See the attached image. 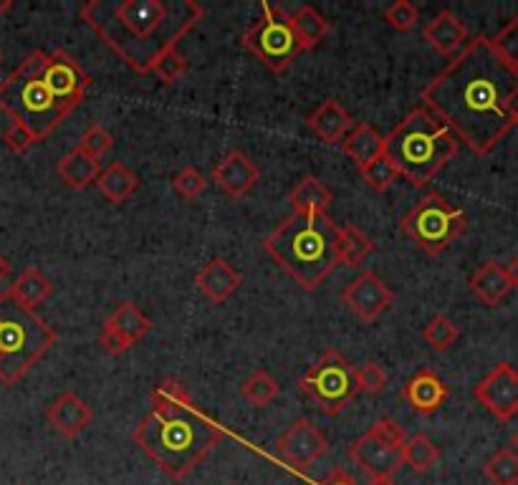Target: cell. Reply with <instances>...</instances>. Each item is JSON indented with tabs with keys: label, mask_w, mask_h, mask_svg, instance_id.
<instances>
[{
	"label": "cell",
	"mask_w": 518,
	"mask_h": 485,
	"mask_svg": "<svg viewBox=\"0 0 518 485\" xmlns=\"http://www.w3.org/2000/svg\"><path fill=\"white\" fill-rule=\"evenodd\" d=\"M518 74L493 51L491 38H470L458 56L422 89L428 107L473 155L488 152L511 132Z\"/></svg>",
	"instance_id": "1"
},
{
	"label": "cell",
	"mask_w": 518,
	"mask_h": 485,
	"mask_svg": "<svg viewBox=\"0 0 518 485\" xmlns=\"http://www.w3.org/2000/svg\"><path fill=\"white\" fill-rule=\"evenodd\" d=\"M205 16L195 0H89L79 18L137 74H150L157 56L175 48Z\"/></svg>",
	"instance_id": "2"
},
{
	"label": "cell",
	"mask_w": 518,
	"mask_h": 485,
	"mask_svg": "<svg viewBox=\"0 0 518 485\" xmlns=\"http://www.w3.org/2000/svg\"><path fill=\"white\" fill-rule=\"evenodd\" d=\"M223 435L218 422L195 410L190 400L175 405L157 402L150 415L134 427L132 440L167 478L182 480L208 458Z\"/></svg>",
	"instance_id": "3"
},
{
	"label": "cell",
	"mask_w": 518,
	"mask_h": 485,
	"mask_svg": "<svg viewBox=\"0 0 518 485\" xmlns=\"http://www.w3.org/2000/svg\"><path fill=\"white\" fill-rule=\"evenodd\" d=\"M263 251L304 291H314L339 266V228L326 213H291L263 238Z\"/></svg>",
	"instance_id": "4"
},
{
	"label": "cell",
	"mask_w": 518,
	"mask_h": 485,
	"mask_svg": "<svg viewBox=\"0 0 518 485\" xmlns=\"http://www.w3.org/2000/svg\"><path fill=\"white\" fill-rule=\"evenodd\" d=\"M458 144V137L420 104L387 134L385 155L395 162L400 177L425 187L458 155Z\"/></svg>",
	"instance_id": "5"
},
{
	"label": "cell",
	"mask_w": 518,
	"mask_h": 485,
	"mask_svg": "<svg viewBox=\"0 0 518 485\" xmlns=\"http://www.w3.org/2000/svg\"><path fill=\"white\" fill-rule=\"evenodd\" d=\"M46 64V51L36 48L23 59L16 71L0 81V112H6L13 122L23 124L36 134L38 142L49 139L69 114L54 99L49 86L43 84L41 71Z\"/></svg>",
	"instance_id": "6"
},
{
	"label": "cell",
	"mask_w": 518,
	"mask_h": 485,
	"mask_svg": "<svg viewBox=\"0 0 518 485\" xmlns=\"http://www.w3.org/2000/svg\"><path fill=\"white\" fill-rule=\"evenodd\" d=\"M56 331L33 309L0 294V384L13 387L56 344Z\"/></svg>",
	"instance_id": "7"
},
{
	"label": "cell",
	"mask_w": 518,
	"mask_h": 485,
	"mask_svg": "<svg viewBox=\"0 0 518 485\" xmlns=\"http://www.w3.org/2000/svg\"><path fill=\"white\" fill-rule=\"evenodd\" d=\"M400 228L428 256H440L455 240L463 238L468 230V218L463 210L450 205L440 192H428L407 210Z\"/></svg>",
	"instance_id": "8"
},
{
	"label": "cell",
	"mask_w": 518,
	"mask_h": 485,
	"mask_svg": "<svg viewBox=\"0 0 518 485\" xmlns=\"http://www.w3.org/2000/svg\"><path fill=\"white\" fill-rule=\"evenodd\" d=\"M296 384L324 415L332 417L342 415L359 392L354 367L339 349H326Z\"/></svg>",
	"instance_id": "9"
},
{
	"label": "cell",
	"mask_w": 518,
	"mask_h": 485,
	"mask_svg": "<svg viewBox=\"0 0 518 485\" xmlns=\"http://www.w3.org/2000/svg\"><path fill=\"white\" fill-rule=\"evenodd\" d=\"M243 46L258 61H263L273 74H284L301 54L289 16L284 8L273 6V3H261V16L243 33Z\"/></svg>",
	"instance_id": "10"
},
{
	"label": "cell",
	"mask_w": 518,
	"mask_h": 485,
	"mask_svg": "<svg viewBox=\"0 0 518 485\" xmlns=\"http://www.w3.org/2000/svg\"><path fill=\"white\" fill-rule=\"evenodd\" d=\"M41 79L43 84L49 86L56 102L66 109V114H71L84 102L86 89L91 86V76L81 69L79 61L64 48H56L54 54H46Z\"/></svg>",
	"instance_id": "11"
},
{
	"label": "cell",
	"mask_w": 518,
	"mask_h": 485,
	"mask_svg": "<svg viewBox=\"0 0 518 485\" xmlns=\"http://www.w3.org/2000/svg\"><path fill=\"white\" fill-rule=\"evenodd\" d=\"M152 331V321L142 314L137 304L132 301H122L117 309L112 311L107 321L102 326V334H99V344L104 347V352L112 354V357H122L137 342H142L147 334Z\"/></svg>",
	"instance_id": "12"
},
{
	"label": "cell",
	"mask_w": 518,
	"mask_h": 485,
	"mask_svg": "<svg viewBox=\"0 0 518 485\" xmlns=\"http://www.w3.org/2000/svg\"><path fill=\"white\" fill-rule=\"evenodd\" d=\"M473 397L496 417L498 422H511L518 415V372L508 362L496 364L481 382Z\"/></svg>",
	"instance_id": "13"
},
{
	"label": "cell",
	"mask_w": 518,
	"mask_h": 485,
	"mask_svg": "<svg viewBox=\"0 0 518 485\" xmlns=\"http://www.w3.org/2000/svg\"><path fill=\"white\" fill-rule=\"evenodd\" d=\"M278 458L296 470H309L329 453V440L324 432L309 420H296L286 427V432L276 443Z\"/></svg>",
	"instance_id": "14"
},
{
	"label": "cell",
	"mask_w": 518,
	"mask_h": 485,
	"mask_svg": "<svg viewBox=\"0 0 518 485\" xmlns=\"http://www.w3.org/2000/svg\"><path fill=\"white\" fill-rule=\"evenodd\" d=\"M392 299L395 296L387 288V283L380 281V276L372 271L359 273L342 291V301L347 304V309L364 324H374V321L380 319L390 309Z\"/></svg>",
	"instance_id": "15"
},
{
	"label": "cell",
	"mask_w": 518,
	"mask_h": 485,
	"mask_svg": "<svg viewBox=\"0 0 518 485\" xmlns=\"http://www.w3.org/2000/svg\"><path fill=\"white\" fill-rule=\"evenodd\" d=\"M349 458L369 475V478H392L402 468V450L392 448L367 430L359 440L349 445Z\"/></svg>",
	"instance_id": "16"
},
{
	"label": "cell",
	"mask_w": 518,
	"mask_h": 485,
	"mask_svg": "<svg viewBox=\"0 0 518 485\" xmlns=\"http://www.w3.org/2000/svg\"><path fill=\"white\" fill-rule=\"evenodd\" d=\"M213 185L223 190L230 198H243L251 187L261 180V170L248 160L243 152L233 150L215 165L213 175H210Z\"/></svg>",
	"instance_id": "17"
},
{
	"label": "cell",
	"mask_w": 518,
	"mask_h": 485,
	"mask_svg": "<svg viewBox=\"0 0 518 485\" xmlns=\"http://www.w3.org/2000/svg\"><path fill=\"white\" fill-rule=\"evenodd\" d=\"M402 397L420 415H433V412H438L448 402L450 390L435 369L425 367L407 379L405 387H402Z\"/></svg>",
	"instance_id": "18"
},
{
	"label": "cell",
	"mask_w": 518,
	"mask_h": 485,
	"mask_svg": "<svg viewBox=\"0 0 518 485\" xmlns=\"http://www.w3.org/2000/svg\"><path fill=\"white\" fill-rule=\"evenodd\" d=\"M91 407L76 392H64L46 407V420L61 438L76 440L91 425Z\"/></svg>",
	"instance_id": "19"
},
{
	"label": "cell",
	"mask_w": 518,
	"mask_h": 485,
	"mask_svg": "<svg viewBox=\"0 0 518 485\" xmlns=\"http://www.w3.org/2000/svg\"><path fill=\"white\" fill-rule=\"evenodd\" d=\"M243 283V273L235 271L225 258H210L200 273L195 276V286H198L200 294L210 301V304H223L233 296V291H238V286Z\"/></svg>",
	"instance_id": "20"
},
{
	"label": "cell",
	"mask_w": 518,
	"mask_h": 485,
	"mask_svg": "<svg viewBox=\"0 0 518 485\" xmlns=\"http://www.w3.org/2000/svg\"><path fill=\"white\" fill-rule=\"evenodd\" d=\"M422 38L433 46L440 56H458L470 41L465 23L453 11H440L428 26L422 28Z\"/></svg>",
	"instance_id": "21"
},
{
	"label": "cell",
	"mask_w": 518,
	"mask_h": 485,
	"mask_svg": "<svg viewBox=\"0 0 518 485\" xmlns=\"http://www.w3.org/2000/svg\"><path fill=\"white\" fill-rule=\"evenodd\" d=\"M306 124H309L311 132H314L321 142L332 147V144H339L347 137L349 129L354 127V119L337 99H326L324 104H319V107L309 114Z\"/></svg>",
	"instance_id": "22"
},
{
	"label": "cell",
	"mask_w": 518,
	"mask_h": 485,
	"mask_svg": "<svg viewBox=\"0 0 518 485\" xmlns=\"http://www.w3.org/2000/svg\"><path fill=\"white\" fill-rule=\"evenodd\" d=\"M468 288L476 294V299L486 306H498L511 294V281L506 276V268L496 261H488L470 276Z\"/></svg>",
	"instance_id": "23"
},
{
	"label": "cell",
	"mask_w": 518,
	"mask_h": 485,
	"mask_svg": "<svg viewBox=\"0 0 518 485\" xmlns=\"http://www.w3.org/2000/svg\"><path fill=\"white\" fill-rule=\"evenodd\" d=\"M339 144H342L344 155L352 157V160L357 162V167L377 160V157L385 152V137H382V134L367 122L354 124V127L347 132V137H344Z\"/></svg>",
	"instance_id": "24"
},
{
	"label": "cell",
	"mask_w": 518,
	"mask_h": 485,
	"mask_svg": "<svg viewBox=\"0 0 518 485\" xmlns=\"http://www.w3.org/2000/svg\"><path fill=\"white\" fill-rule=\"evenodd\" d=\"M56 172H59L61 182L71 190H86L89 185L97 182V177L102 175V162L94 160V157L84 155L79 147L64 155L56 165Z\"/></svg>",
	"instance_id": "25"
},
{
	"label": "cell",
	"mask_w": 518,
	"mask_h": 485,
	"mask_svg": "<svg viewBox=\"0 0 518 485\" xmlns=\"http://www.w3.org/2000/svg\"><path fill=\"white\" fill-rule=\"evenodd\" d=\"M334 203L332 190L314 175L301 177L289 192V205L294 213H326V208Z\"/></svg>",
	"instance_id": "26"
},
{
	"label": "cell",
	"mask_w": 518,
	"mask_h": 485,
	"mask_svg": "<svg viewBox=\"0 0 518 485\" xmlns=\"http://www.w3.org/2000/svg\"><path fill=\"white\" fill-rule=\"evenodd\" d=\"M8 294H11L18 304L26 306V309L36 311V306H41L43 301L54 294V283L49 281V276H46L41 268L28 266L26 271L16 278V283H11Z\"/></svg>",
	"instance_id": "27"
},
{
	"label": "cell",
	"mask_w": 518,
	"mask_h": 485,
	"mask_svg": "<svg viewBox=\"0 0 518 485\" xmlns=\"http://www.w3.org/2000/svg\"><path fill=\"white\" fill-rule=\"evenodd\" d=\"M97 187L104 198L114 205H122L124 200H129L137 192L139 177L129 170L124 162H112L107 170H102V175L97 177Z\"/></svg>",
	"instance_id": "28"
},
{
	"label": "cell",
	"mask_w": 518,
	"mask_h": 485,
	"mask_svg": "<svg viewBox=\"0 0 518 485\" xmlns=\"http://www.w3.org/2000/svg\"><path fill=\"white\" fill-rule=\"evenodd\" d=\"M289 21L291 28H294V36L296 41H299L301 51H309V48L319 46V43L329 36V21L311 6L299 8L294 16H289Z\"/></svg>",
	"instance_id": "29"
},
{
	"label": "cell",
	"mask_w": 518,
	"mask_h": 485,
	"mask_svg": "<svg viewBox=\"0 0 518 485\" xmlns=\"http://www.w3.org/2000/svg\"><path fill=\"white\" fill-rule=\"evenodd\" d=\"M440 463V448L425 432H415L402 445V465H410L415 475H425Z\"/></svg>",
	"instance_id": "30"
},
{
	"label": "cell",
	"mask_w": 518,
	"mask_h": 485,
	"mask_svg": "<svg viewBox=\"0 0 518 485\" xmlns=\"http://www.w3.org/2000/svg\"><path fill=\"white\" fill-rule=\"evenodd\" d=\"M374 251V243L364 230L357 225H344L339 228V263L347 268H357L359 263L367 261Z\"/></svg>",
	"instance_id": "31"
},
{
	"label": "cell",
	"mask_w": 518,
	"mask_h": 485,
	"mask_svg": "<svg viewBox=\"0 0 518 485\" xmlns=\"http://www.w3.org/2000/svg\"><path fill=\"white\" fill-rule=\"evenodd\" d=\"M241 395L251 407H266L281 395V387H278V382L271 374L258 369V372H253L251 377L241 384Z\"/></svg>",
	"instance_id": "32"
},
{
	"label": "cell",
	"mask_w": 518,
	"mask_h": 485,
	"mask_svg": "<svg viewBox=\"0 0 518 485\" xmlns=\"http://www.w3.org/2000/svg\"><path fill=\"white\" fill-rule=\"evenodd\" d=\"M493 485H518V453L513 448H501L486 460L483 468Z\"/></svg>",
	"instance_id": "33"
},
{
	"label": "cell",
	"mask_w": 518,
	"mask_h": 485,
	"mask_svg": "<svg viewBox=\"0 0 518 485\" xmlns=\"http://www.w3.org/2000/svg\"><path fill=\"white\" fill-rule=\"evenodd\" d=\"M458 336V326H455L445 314H435L433 319L425 324V329H422V339H425V344H428L433 352H448V349L458 342Z\"/></svg>",
	"instance_id": "34"
},
{
	"label": "cell",
	"mask_w": 518,
	"mask_h": 485,
	"mask_svg": "<svg viewBox=\"0 0 518 485\" xmlns=\"http://www.w3.org/2000/svg\"><path fill=\"white\" fill-rule=\"evenodd\" d=\"M359 175H362V180L367 182L374 192H387L392 185H395V180L400 177V172H397L395 162H392L390 157L382 152L377 160H372V162H367V165L359 167Z\"/></svg>",
	"instance_id": "35"
},
{
	"label": "cell",
	"mask_w": 518,
	"mask_h": 485,
	"mask_svg": "<svg viewBox=\"0 0 518 485\" xmlns=\"http://www.w3.org/2000/svg\"><path fill=\"white\" fill-rule=\"evenodd\" d=\"M491 46L498 59L518 74V13L491 38Z\"/></svg>",
	"instance_id": "36"
},
{
	"label": "cell",
	"mask_w": 518,
	"mask_h": 485,
	"mask_svg": "<svg viewBox=\"0 0 518 485\" xmlns=\"http://www.w3.org/2000/svg\"><path fill=\"white\" fill-rule=\"evenodd\" d=\"M150 74H155L162 84H177V81L187 74L185 56L177 54V48H167L165 54L157 56V61L152 64Z\"/></svg>",
	"instance_id": "37"
},
{
	"label": "cell",
	"mask_w": 518,
	"mask_h": 485,
	"mask_svg": "<svg viewBox=\"0 0 518 485\" xmlns=\"http://www.w3.org/2000/svg\"><path fill=\"white\" fill-rule=\"evenodd\" d=\"M205 187H208V180H205V175L198 167H182V170L172 177V190L185 200H198L205 192Z\"/></svg>",
	"instance_id": "38"
},
{
	"label": "cell",
	"mask_w": 518,
	"mask_h": 485,
	"mask_svg": "<svg viewBox=\"0 0 518 485\" xmlns=\"http://www.w3.org/2000/svg\"><path fill=\"white\" fill-rule=\"evenodd\" d=\"M76 147H79L84 155L94 157V160H102V157L114 147V137L107 132V129L99 127V124H91V127L81 134Z\"/></svg>",
	"instance_id": "39"
},
{
	"label": "cell",
	"mask_w": 518,
	"mask_h": 485,
	"mask_svg": "<svg viewBox=\"0 0 518 485\" xmlns=\"http://www.w3.org/2000/svg\"><path fill=\"white\" fill-rule=\"evenodd\" d=\"M382 18H385V23L390 28L407 33L410 28L417 26V21H420V11H417V6H412L410 0H397V3L385 8Z\"/></svg>",
	"instance_id": "40"
},
{
	"label": "cell",
	"mask_w": 518,
	"mask_h": 485,
	"mask_svg": "<svg viewBox=\"0 0 518 485\" xmlns=\"http://www.w3.org/2000/svg\"><path fill=\"white\" fill-rule=\"evenodd\" d=\"M354 379H357L359 390L369 392V395H377V392L385 390L387 384V372L374 362H364L362 367L354 369Z\"/></svg>",
	"instance_id": "41"
},
{
	"label": "cell",
	"mask_w": 518,
	"mask_h": 485,
	"mask_svg": "<svg viewBox=\"0 0 518 485\" xmlns=\"http://www.w3.org/2000/svg\"><path fill=\"white\" fill-rule=\"evenodd\" d=\"M3 142H6V147L13 152V155H26L33 144H38V139L28 127H23V124L18 122H11L6 127V132H3Z\"/></svg>",
	"instance_id": "42"
},
{
	"label": "cell",
	"mask_w": 518,
	"mask_h": 485,
	"mask_svg": "<svg viewBox=\"0 0 518 485\" xmlns=\"http://www.w3.org/2000/svg\"><path fill=\"white\" fill-rule=\"evenodd\" d=\"M152 402H162V405H175V402H190L185 384L177 382V379H165L162 384H157L155 392H152Z\"/></svg>",
	"instance_id": "43"
},
{
	"label": "cell",
	"mask_w": 518,
	"mask_h": 485,
	"mask_svg": "<svg viewBox=\"0 0 518 485\" xmlns=\"http://www.w3.org/2000/svg\"><path fill=\"white\" fill-rule=\"evenodd\" d=\"M314 485H357V480L347 473V470H332V473L326 475V478L316 480Z\"/></svg>",
	"instance_id": "44"
},
{
	"label": "cell",
	"mask_w": 518,
	"mask_h": 485,
	"mask_svg": "<svg viewBox=\"0 0 518 485\" xmlns=\"http://www.w3.org/2000/svg\"><path fill=\"white\" fill-rule=\"evenodd\" d=\"M503 268H506V276H508V281H511V286L518 288V256H513L511 261H508V266H503Z\"/></svg>",
	"instance_id": "45"
},
{
	"label": "cell",
	"mask_w": 518,
	"mask_h": 485,
	"mask_svg": "<svg viewBox=\"0 0 518 485\" xmlns=\"http://www.w3.org/2000/svg\"><path fill=\"white\" fill-rule=\"evenodd\" d=\"M11 278V263H8V258L0 253V286Z\"/></svg>",
	"instance_id": "46"
},
{
	"label": "cell",
	"mask_w": 518,
	"mask_h": 485,
	"mask_svg": "<svg viewBox=\"0 0 518 485\" xmlns=\"http://www.w3.org/2000/svg\"><path fill=\"white\" fill-rule=\"evenodd\" d=\"M511 114H513V124L518 127V89L516 94H513V102H511Z\"/></svg>",
	"instance_id": "47"
},
{
	"label": "cell",
	"mask_w": 518,
	"mask_h": 485,
	"mask_svg": "<svg viewBox=\"0 0 518 485\" xmlns=\"http://www.w3.org/2000/svg\"><path fill=\"white\" fill-rule=\"evenodd\" d=\"M367 485H397L392 478H369Z\"/></svg>",
	"instance_id": "48"
},
{
	"label": "cell",
	"mask_w": 518,
	"mask_h": 485,
	"mask_svg": "<svg viewBox=\"0 0 518 485\" xmlns=\"http://www.w3.org/2000/svg\"><path fill=\"white\" fill-rule=\"evenodd\" d=\"M13 8V0H0V18L6 16L8 11H11Z\"/></svg>",
	"instance_id": "49"
},
{
	"label": "cell",
	"mask_w": 518,
	"mask_h": 485,
	"mask_svg": "<svg viewBox=\"0 0 518 485\" xmlns=\"http://www.w3.org/2000/svg\"><path fill=\"white\" fill-rule=\"evenodd\" d=\"M511 445H513V450H516V453H518V432H516V435H513Z\"/></svg>",
	"instance_id": "50"
},
{
	"label": "cell",
	"mask_w": 518,
	"mask_h": 485,
	"mask_svg": "<svg viewBox=\"0 0 518 485\" xmlns=\"http://www.w3.org/2000/svg\"><path fill=\"white\" fill-rule=\"evenodd\" d=\"M0 61H3V54H0Z\"/></svg>",
	"instance_id": "51"
}]
</instances>
